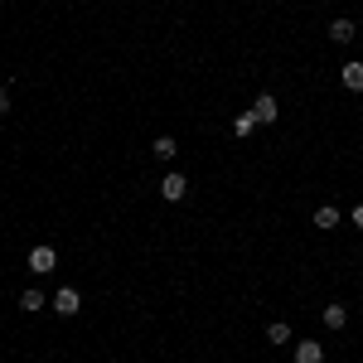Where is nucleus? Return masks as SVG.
I'll use <instances>...</instances> for the list:
<instances>
[{
  "label": "nucleus",
  "instance_id": "nucleus-1",
  "mask_svg": "<svg viewBox=\"0 0 363 363\" xmlns=\"http://www.w3.org/2000/svg\"><path fill=\"white\" fill-rule=\"evenodd\" d=\"M184 194H189V179L169 169L165 179H160V199H165V203H179V199H184Z\"/></svg>",
  "mask_w": 363,
  "mask_h": 363
},
{
  "label": "nucleus",
  "instance_id": "nucleus-2",
  "mask_svg": "<svg viewBox=\"0 0 363 363\" xmlns=\"http://www.w3.org/2000/svg\"><path fill=\"white\" fill-rule=\"evenodd\" d=\"M54 267H58L54 247H34V252H29V272H34V277H49Z\"/></svg>",
  "mask_w": 363,
  "mask_h": 363
},
{
  "label": "nucleus",
  "instance_id": "nucleus-3",
  "mask_svg": "<svg viewBox=\"0 0 363 363\" xmlns=\"http://www.w3.org/2000/svg\"><path fill=\"white\" fill-rule=\"evenodd\" d=\"M78 306H83V296H78L73 286H58L54 291V310L58 315H78Z\"/></svg>",
  "mask_w": 363,
  "mask_h": 363
},
{
  "label": "nucleus",
  "instance_id": "nucleus-4",
  "mask_svg": "<svg viewBox=\"0 0 363 363\" xmlns=\"http://www.w3.org/2000/svg\"><path fill=\"white\" fill-rule=\"evenodd\" d=\"M252 112H257V121H262V126H272V121L281 116V107H277V97H272V92H262V97L252 102Z\"/></svg>",
  "mask_w": 363,
  "mask_h": 363
},
{
  "label": "nucleus",
  "instance_id": "nucleus-5",
  "mask_svg": "<svg viewBox=\"0 0 363 363\" xmlns=\"http://www.w3.org/2000/svg\"><path fill=\"white\" fill-rule=\"evenodd\" d=\"M296 363H325V344L320 339H301L296 344Z\"/></svg>",
  "mask_w": 363,
  "mask_h": 363
},
{
  "label": "nucleus",
  "instance_id": "nucleus-6",
  "mask_svg": "<svg viewBox=\"0 0 363 363\" xmlns=\"http://www.w3.org/2000/svg\"><path fill=\"white\" fill-rule=\"evenodd\" d=\"M44 306H49V296H44L39 286H29L25 296H20V310H25V315H34V310H44Z\"/></svg>",
  "mask_w": 363,
  "mask_h": 363
},
{
  "label": "nucleus",
  "instance_id": "nucleus-7",
  "mask_svg": "<svg viewBox=\"0 0 363 363\" xmlns=\"http://www.w3.org/2000/svg\"><path fill=\"white\" fill-rule=\"evenodd\" d=\"M344 325H349V310L339 306V301H330L325 306V330H344Z\"/></svg>",
  "mask_w": 363,
  "mask_h": 363
},
{
  "label": "nucleus",
  "instance_id": "nucleus-8",
  "mask_svg": "<svg viewBox=\"0 0 363 363\" xmlns=\"http://www.w3.org/2000/svg\"><path fill=\"white\" fill-rule=\"evenodd\" d=\"M315 228H325V233L339 228V208H335V203H320V208H315Z\"/></svg>",
  "mask_w": 363,
  "mask_h": 363
},
{
  "label": "nucleus",
  "instance_id": "nucleus-9",
  "mask_svg": "<svg viewBox=\"0 0 363 363\" xmlns=\"http://www.w3.org/2000/svg\"><path fill=\"white\" fill-rule=\"evenodd\" d=\"M257 126H262V121H257V112H252V107H247V112H242V116H238V121H233V136H242V140H247L252 131H257Z\"/></svg>",
  "mask_w": 363,
  "mask_h": 363
},
{
  "label": "nucleus",
  "instance_id": "nucleus-10",
  "mask_svg": "<svg viewBox=\"0 0 363 363\" xmlns=\"http://www.w3.org/2000/svg\"><path fill=\"white\" fill-rule=\"evenodd\" d=\"M339 78H344L349 92H363V63H344V73H339Z\"/></svg>",
  "mask_w": 363,
  "mask_h": 363
},
{
  "label": "nucleus",
  "instance_id": "nucleus-11",
  "mask_svg": "<svg viewBox=\"0 0 363 363\" xmlns=\"http://www.w3.org/2000/svg\"><path fill=\"white\" fill-rule=\"evenodd\" d=\"M354 34H359V25H354V20H335V25H330V39H335V44H349Z\"/></svg>",
  "mask_w": 363,
  "mask_h": 363
},
{
  "label": "nucleus",
  "instance_id": "nucleus-12",
  "mask_svg": "<svg viewBox=\"0 0 363 363\" xmlns=\"http://www.w3.org/2000/svg\"><path fill=\"white\" fill-rule=\"evenodd\" d=\"M267 344H277V349H286V344H291V325H267Z\"/></svg>",
  "mask_w": 363,
  "mask_h": 363
},
{
  "label": "nucleus",
  "instance_id": "nucleus-13",
  "mask_svg": "<svg viewBox=\"0 0 363 363\" xmlns=\"http://www.w3.org/2000/svg\"><path fill=\"white\" fill-rule=\"evenodd\" d=\"M150 150H155L160 160H174V150H179V140H174V136H155V145H150Z\"/></svg>",
  "mask_w": 363,
  "mask_h": 363
},
{
  "label": "nucleus",
  "instance_id": "nucleus-14",
  "mask_svg": "<svg viewBox=\"0 0 363 363\" xmlns=\"http://www.w3.org/2000/svg\"><path fill=\"white\" fill-rule=\"evenodd\" d=\"M349 223H354V228H359V233H363V203H359V208H354V213H349Z\"/></svg>",
  "mask_w": 363,
  "mask_h": 363
},
{
  "label": "nucleus",
  "instance_id": "nucleus-15",
  "mask_svg": "<svg viewBox=\"0 0 363 363\" xmlns=\"http://www.w3.org/2000/svg\"><path fill=\"white\" fill-rule=\"evenodd\" d=\"M10 112V87H0V116Z\"/></svg>",
  "mask_w": 363,
  "mask_h": 363
}]
</instances>
